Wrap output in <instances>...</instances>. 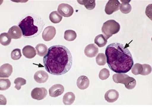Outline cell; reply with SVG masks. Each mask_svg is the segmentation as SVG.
Listing matches in <instances>:
<instances>
[{
	"mask_svg": "<svg viewBox=\"0 0 152 110\" xmlns=\"http://www.w3.org/2000/svg\"><path fill=\"white\" fill-rule=\"evenodd\" d=\"M45 69L50 74L61 76L67 73L72 65V56L66 47L52 46L43 59Z\"/></svg>",
	"mask_w": 152,
	"mask_h": 110,
	"instance_id": "cell-1",
	"label": "cell"
},
{
	"mask_svg": "<svg viewBox=\"0 0 152 110\" xmlns=\"http://www.w3.org/2000/svg\"><path fill=\"white\" fill-rule=\"evenodd\" d=\"M107 62L109 68L116 73H126L134 65L133 57L128 48L121 43H111L106 48Z\"/></svg>",
	"mask_w": 152,
	"mask_h": 110,
	"instance_id": "cell-2",
	"label": "cell"
},
{
	"mask_svg": "<svg viewBox=\"0 0 152 110\" xmlns=\"http://www.w3.org/2000/svg\"><path fill=\"white\" fill-rule=\"evenodd\" d=\"M44 25L45 23L42 18L32 13L27 15L18 24L23 36L28 38H33L39 34Z\"/></svg>",
	"mask_w": 152,
	"mask_h": 110,
	"instance_id": "cell-3",
	"label": "cell"
},
{
	"mask_svg": "<svg viewBox=\"0 0 152 110\" xmlns=\"http://www.w3.org/2000/svg\"><path fill=\"white\" fill-rule=\"evenodd\" d=\"M120 29V25L118 23L114 20H110L104 23L102 27V32L107 40L113 35L118 33Z\"/></svg>",
	"mask_w": 152,
	"mask_h": 110,
	"instance_id": "cell-4",
	"label": "cell"
},
{
	"mask_svg": "<svg viewBox=\"0 0 152 110\" xmlns=\"http://www.w3.org/2000/svg\"><path fill=\"white\" fill-rule=\"evenodd\" d=\"M113 80L116 84H124L125 87L128 90H132L135 87L137 81L135 79L129 76L125 73H117L113 76Z\"/></svg>",
	"mask_w": 152,
	"mask_h": 110,
	"instance_id": "cell-5",
	"label": "cell"
},
{
	"mask_svg": "<svg viewBox=\"0 0 152 110\" xmlns=\"http://www.w3.org/2000/svg\"><path fill=\"white\" fill-rule=\"evenodd\" d=\"M58 12L64 17H69L73 14V8L69 4H60L58 8Z\"/></svg>",
	"mask_w": 152,
	"mask_h": 110,
	"instance_id": "cell-6",
	"label": "cell"
},
{
	"mask_svg": "<svg viewBox=\"0 0 152 110\" xmlns=\"http://www.w3.org/2000/svg\"><path fill=\"white\" fill-rule=\"evenodd\" d=\"M120 5V3L118 0H109L105 6V12L107 15H112L119 10Z\"/></svg>",
	"mask_w": 152,
	"mask_h": 110,
	"instance_id": "cell-7",
	"label": "cell"
},
{
	"mask_svg": "<svg viewBox=\"0 0 152 110\" xmlns=\"http://www.w3.org/2000/svg\"><path fill=\"white\" fill-rule=\"evenodd\" d=\"M47 93L45 88H35L31 91V96L33 99L42 100L46 97Z\"/></svg>",
	"mask_w": 152,
	"mask_h": 110,
	"instance_id": "cell-8",
	"label": "cell"
},
{
	"mask_svg": "<svg viewBox=\"0 0 152 110\" xmlns=\"http://www.w3.org/2000/svg\"><path fill=\"white\" fill-rule=\"evenodd\" d=\"M56 34L55 28L52 26L47 27L43 32L42 37L46 42L51 41L54 38Z\"/></svg>",
	"mask_w": 152,
	"mask_h": 110,
	"instance_id": "cell-9",
	"label": "cell"
},
{
	"mask_svg": "<svg viewBox=\"0 0 152 110\" xmlns=\"http://www.w3.org/2000/svg\"><path fill=\"white\" fill-rule=\"evenodd\" d=\"M64 92V87L60 84H56L51 86L49 89V95L52 97H57L61 95Z\"/></svg>",
	"mask_w": 152,
	"mask_h": 110,
	"instance_id": "cell-10",
	"label": "cell"
},
{
	"mask_svg": "<svg viewBox=\"0 0 152 110\" xmlns=\"http://www.w3.org/2000/svg\"><path fill=\"white\" fill-rule=\"evenodd\" d=\"M84 53L88 57L93 58L99 53V48L95 44H89L86 47Z\"/></svg>",
	"mask_w": 152,
	"mask_h": 110,
	"instance_id": "cell-11",
	"label": "cell"
},
{
	"mask_svg": "<svg viewBox=\"0 0 152 110\" xmlns=\"http://www.w3.org/2000/svg\"><path fill=\"white\" fill-rule=\"evenodd\" d=\"M12 66L9 64H5L0 68V77L8 78L12 73Z\"/></svg>",
	"mask_w": 152,
	"mask_h": 110,
	"instance_id": "cell-12",
	"label": "cell"
},
{
	"mask_svg": "<svg viewBox=\"0 0 152 110\" xmlns=\"http://www.w3.org/2000/svg\"><path fill=\"white\" fill-rule=\"evenodd\" d=\"M119 93L114 89L108 90L104 95V99L108 103H114L119 98Z\"/></svg>",
	"mask_w": 152,
	"mask_h": 110,
	"instance_id": "cell-13",
	"label": "cell"
},
{
	"mask_svg": "<svg viewBox=\"0 0 152 110\" xmlns=\"http://www.w3.org/2000/svg\"><path fill=\"white\" fill-rule=\"evenodd\" d=\"M49 78V75L44 71H38L35 73L34 79L39 84H43L47 81Z\"/></svg>",
	"mask_w": 152,
	"mask_h": 110,
	"instance_id": "cell-14",
	"label": "cell"
},
{
	"mask_svg": "<svg viewBox=\"0 0 152 110\" xmlns=\"http://www.w3.org/2000/svg\"><path fill=\"white\" fill-rule=\"evenodd\" d=\"M11 38L14 39H18L22 37L23 32L20 28L18 26L14 25L10 28L8 33Z\"/></svg>",
	"mask_w": 152,
	"mask_h": 110,
	"instance_id": "cell-15",
	"label": "cell"
},
{
	"mask_svg": "<svg viewBox=\"0 0 152 110\" xmlns=\"http://www.w3.org/2000/svg\"><path fill=\"white\" fill-rule=\"evenodd\" d=\"M77 85L80 90H85L89 87V79L86 76H81L77 79Z\"/></svg>",
	"mask_w": 152,
	"mask_h": 110,
	"instance_id": "cell-16",
	"label": "cell"
},
{
	"mask_svg": "<svg viewBox=\"0 0 152 110\" xmlns=\"http://www.w3.org/2000/svg\"><path fill=\"white\" fill-rule=\"evenodd\" d=\"M23 55L28 59H32L36 55V51L33 47L27 45L23 49Z\"/></svg>",
	"mask_w": 152,
	"mask_h": 110,
	"instance_id": "cell-17",
	"label": "cell"
},
{
	"mask_svg": "<svg viewBox=\"0 0 152 110\" xmlns=\"http://www.w3.org/2000/svg\"><path fill=\"white\" fill-rule=\"evenodd\" d=\"M75 100V95L73 92H68L63 97V103L65 105H71Z\"/></svg>",
	"mask_w": 152,
	"mask_h": 110,
	"instance_id": "cell-18",
	"label": "cell"
},
{
	"mask_svg": "<svg viewBox=\"0 0 152 110\" xmlns=\"http://www.w3.org/2000/svg\"><path fill=\"white\" fill-rule=\"evenodd\" d=\"M78 4L84 5L88 10H93L96 6L95 0H78Z\"/></svg>",
	"mask_w": 152,
	"mask_h": 110,
	"instance_id": "cell-19",
	"label": "cell"
},
{
	"mask_svg": "<svg viewBox=\"0 0 152 110\" xmlns=\"http://www.w3.org/2000/svg\"><path fill=\"white\" fill-rule=\"evenodd\" d=\"M35 48L37 51L38 55H39L40 57L45 56L48 51L47 46L42 43L38 44L36 45Z\"/></svg>",
	"mask_w": 152,
	"mask_h": 110,
	"instance_id": "cell-20",
	"label": "cell"
},
{
	"mask_svg": "<svg viewBox=\"0 0 152 110\" xmlns=\"http://www.w3.org/2000/svg\"><path fill=\"white\" fill-rule=\"evenodd\" d=\"M50 21L53 23H58L61 21L62 16L57 11H53L49 16Z\"/></svg>",
	"mask_w": 152,
	"mask_h": 110,
	"instance_id": "cell-21",
	"label": "cell"
},
{
	"mask_svg": "<svg viewBox=\"0 0 152 110\" xmlns=\"http://www.w3.org/2000/svg\"><path fill=\"white\" fill-rule=\"evenodd\" d=\"M12 38L8 33L4 32L0 35V43L2 45L8 46L11 43Z\"/></svg>",
	"mask_w": 152,
	"mask_h": 110,
	"instance_id": "cell-22",
	"label": "cell"
},
{
	"mask_svg": "<svg viewBox=\"0 0 152 110\" xmlns=\"http://www.w3.org/2000/svg\"><path fill=\"white\" fill-rule=\"evenodd\" d=\"M94 42L95 44H96L100 48L104 46L107 43V40L103 34L97 35L95 38Z\"/></svg>",
	"mask_w": 152,
	"mask_h": 110,
	"instance_id": "cell-23",
	"label": "cell"
},
{
	"mask_svg": "<svg viewBox=\"0 0 152 110\" xmlns=\"http://www.w3.org/2000/svg\"><path fill=\"white\" fill-rule=\"evenodd\" d=\"M77 35L76 32L73 30H66L64 32V39L69 42H71L75 40L77 38Z\"/></svg>",
	"mask_w": 152,
	"mask_h": 110,
	"instance_id": "cell-24",
	"label": "cell"
},
{
	"mask_svg": "<svg viewBox=\"0 0 152 110\" xmlns=\"http://www.w3.org/2000/svg\"><path fill=\"white\" fill-rule=\"evenodd\" d=\"M122 2V4H120V10L124 14H128L131 12L132 10V6L129 4V2Z\"/></svg>",
	"mask_w": 152,
	"mask_h": 110,
	"instance_id": "cell-25",
	"label": "cell"
},
{
	"mask_svg": "<svg viewBox=\"0 0 152 110\" xmlns=\"http://www.w3.org/2000/svg\"><path fill=\"white\" fill-rule=\"evenodd\" d=\"M96 64L99 66H103L107 63V58L106 55L103 53H100L96 58Z\"/></svg>",
	"mask_w": 152,
	"mask_h": 110,
	"instance_id": "cell-26",
	"label": "cell"
},
{
	"mask_svg": "<svg viewBox=\"0 0 152 110\" xmlns=\"http://www.w3.org/2000/svg\"><path fill=\"white\" fill-rule=\"evenodd\" d=\"M11 85V83L9 79H0V90L5 91L8 89Z\"/></svg>",
	"mask_w": 152,
	"mask_h": 110,
	"instance_id": "cell-27",
	"label": "cell"
},
{
	"mask_svg": "<svg viewBox=\"0 0 152 110\" xmlns=\"http://www.w3.org/2000/svg\"><path fill=\"white\" fill-rule=\"evenodd\" d=\"M14 83L15 84V88L17 90H20L21 88V86L26 84V80L23 78L19 77L14 80Z\"/></svg>",
	"mask_w": 152,
	"mask_h": 110,
	"instance_id": "cell-28",
	"label": "cell"
},
{
	"mask_svg": "<svg viewBox=\"0 0 152 110\" xmlns=\"http://www.w3.org/2000/svg\"><path fill=\"white\" fill-rule=\"evenodd\" d=\"M142 70V65L140 64H136L132 67L131 72L133 74L137 76L141 73Z\"/></svg>",
	"mask_w": 152,
	"mask_h": 110,
	"instance_id": "cell-29",
	"label": "cell"
},
{
	"mask_svg": "<svg viewBox=\"0 0 152 110\" xmlns=\"http://www.w3.org/2000/svg\"><path fill=\"white\" fill-rule=\"evenodd\" d=\"M142 65V70L141 75L143 76H148L152 72V67L150 65L147 64H143Z\"/></svg>",
	"mask_w": 152,
	"mask_h": 110,
	"instance_id": "cell-30",
	"label": "cell"
},
{
	"mask_svg": "<svg viewBox=\"0 0 152 110\" xmlns=\"http://www.w3.org/2000/svg\"><path fill=\"white\" fill-rule=\"evenodd\" d=\"M110 76V72L108 69L104 68L100 71L99 73V78L102 80H107Z\"/></svg>",
	"mask_w": 152,
	"mask_h": 110,
	"instance_id": "cell-31",
	"label": "cell"
},
{
	"mask_svg": "<svg viewBox=\"0 0 152 110\" xmlns=\"http://www.w3.org/2000/svg\"><path fill=\"white\" fill-rule=\"evenodd\" d=\"M21 57V51L20 49H14L11 53V58L12 60H19Z\"/></svg>",
	"mask_w": 152,
	"mask_h": 110,
	"instance_id": "cell-32",
	"label": "cell"
}]
</instances>
